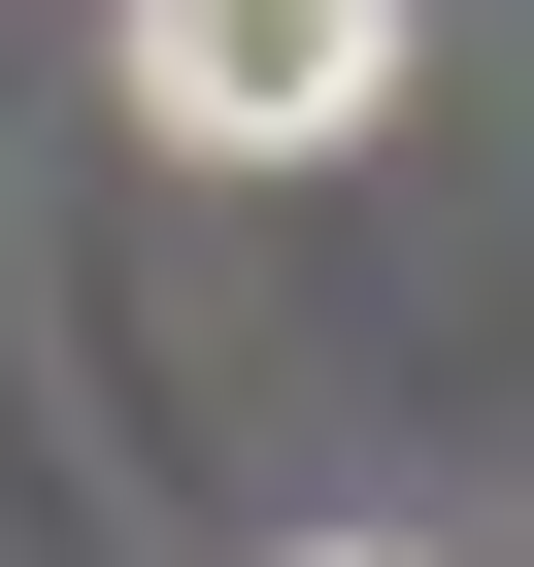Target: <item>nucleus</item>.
I'll list each match as a JSON object with an SVG mask.
<instances>
[{
  "instance_id": "nucleus-2",
  "label": "nucleus",
  "mask_w": 534,
  "mask_h": 567,
  "mask_svg": "<svg viewBox=\"0 0 534 567\" xmlns=\"http://www.w3.org/2000/svg\"><path fill=\"white\" fill-rule=\"evenodd\" d=\"M267 567H401V534H267Z\"/></svg>"
},
{
  "instance_id": "nucleus-1",
  "label": "nucleus",
  "mask_w": 534,
  "mask_h": 567,
  "mask_svg": "<svg viewBox=\"0 0 534 567\" xmlns=\"http://www.w3.org/2000/svg\"><path fill=\"white\" fill-rule=\"evenodd\" d=\"M401 101V0H134V134L167 167H335Z\"/></svg>"
}]
</instances>
